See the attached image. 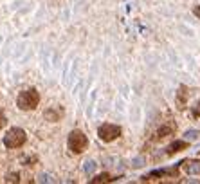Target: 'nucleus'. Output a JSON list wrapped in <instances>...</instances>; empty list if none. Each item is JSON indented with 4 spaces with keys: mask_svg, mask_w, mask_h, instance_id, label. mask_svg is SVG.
<instances>
[{
    "mask_svg": "<svg viewBox=\"0 0 200 184\" xmlns=\"http://www.w3.org/2000/svg\"><path fill=\"white\" fill-rule=\"evenodd\" d=\"M40 105V92L36 88H27V90H22L16 98V106L23 110V112H29V110H34L36 106Z\"/></svg>",
    "mask_w": 200,
    "mask_h": 184,
    "instance_id": "nucleus-1",
    "label": "nucleus"
},
{
    "mask_svg": "<svg viewBox=\"0 0 200 184\" xmlns=\"http://www.w3.org/2000/svg\"><path fill=\"white\" fill-rule=\"evenodd\" d=\"M27 141V134L23 128H18V126H13L7 130V134L4 135V146L9 148V150H15V148H20L23 146Z\"/></svg>",
    "mask_w": 200,
    "mask_h": 184,
    "instance_id": "nucleus-2",
    "label": "nucleus"
},
{
    "mask_svg": "<svg viewBox=\"0 0 200 184\" xmlns=\"http://www.w3.org/2000/svg\"><path fill=\"white\" fill-rule=\"evenodd\" d=\"M67 146H69V150H70L72 153H83V152L87 150V146H88V139H87L85 132L74 128V130L69 134V137H67Z\"/></svg>",
    "mask_w": 200,
    "mask_h": 184,
    "instance_id": "nucleus-3",
    "label": "nucleus"
},
{
    "mask_svg": "<svg viewBox=\"0 0 200 184\" xmlns=\"http://www.w3.org/2000/svg\"><path fill=\"white\" fill-rule=\"evenodd\" d=\"M98 135L103 143H112L121 135V126L119 124H112V123H103L98 128Z\"/></svg>",
    "mask_w": 200,
    "mask_h": 184,
    "instance_id": "nucleus-4",
    "label": "nucleus"
},
{
    "mask_svg": "<svg viewBox=\"0 0 200 184\" xmlns=\"http://www.w3.org/2000/svg\"><path fill=\"white\" fill-rule=\"evenodd\" d=\"M63 117V108L61 106H49L45 112H43V119L49 123H58Z\"/></svg>",
    "mask_w": 200,
    "mask_h": 184,
    "instance_id": "nucleus-5",
    "label": "nucleus"
},
{
    "mask_svg": "<svg viewBox=\"0 0 200 184\" xmlns=\"http://www.w3.org/2000/svg\"><path fill=\"white\" fill-rule=\"evenodd\" d=\"M180 166L188 175H200V159H186L180 163Z\"/></svg>",
    "mask_w": 200,
    "mask_h": 184,
    "instance_id": "nucleus-6",
    "label": "nucleus"
},
{
    "mask_svg": "<svg viewBox=\"0 0 200 184\" xmlns=\"http://www.w3.org/2000/svg\"><path fill=\"white\" fill-rule=\"evenodd\" d=\"M175 134V124L173 123H170V124H162L159 130L155 132V141H160V139H164V137H168V135H173Z\"/></svg>",
    "mask_w": 200,
    "mask_h": 184,
    "instance_id": "nucleus-7",
    "label": "nucleus"
},
{
    "mask_svg": "<svg viewBox=\"0 0 200 184\" xmlns=\"http://www.w3.org/2000/svg\"><path fill=\"white\" fill-rule=\"evenodd\" d=\"M189 144H188V141H173V143L170 144L168 148H166V153L168 155H173V153H177V152H180V150H186Z\"/></svg>",
    "mask_w": 200,
    "mask_h": 184,
    "instance_id": "nucleus-8",
    "label": "nucleus"
},
{
    "mask_svg": "<svg viewBox=\"0 0 200 184\" xmlns=\"http://www.w3.org/2000/svg\"><path fill=\"white\" fill-rule=\"evenodd\" d=\"M188 96H189V92H188V87H186V85H180V87H179V92H177V105H179V108H184V106H186Z\"/></svg>",
    "mask_w": 200,
    "mask_h": 184,
    "instance_id": "nucleus-9",
    "label": "nucleus"
},
{
    "mask_svg": "<svg viewBox=\"0 0 200 184\" xmlns=\"http://www.w3.org/2000/svg\"><path fill=\"white\" fill-rule=\"evenodd\" d=\"M110 181H116V179H112V175H110V173H99V175H96L94 179H90V182H92V184L110 182Z\"/></svg>",
    "mask_w": 200,
    "mask_h": 184,
    "instance_id": "nucleus-10",
    "label": "nucleus"
},
{
    "mask_svg": "<svg viewBox=\"0 0 200 184\" xmlns=\"http://www.w3.org/2000/svg\"><path fill=\"white\" fill-rule=\"evenodd\" d=\"M94 168H96V163H94V161H87V163H85V171H87V173H90Z\"/></svg>",
    "mask_w": 200,
    "mask_h": 184,
    "instance_id": "nucleus-11",
    "label": "nucleus"
},
{
    "mask_svg": "<svg viewBox=\"0 0 200 184\" xmlns=\"http://www.w3.org/2000/svg\"><path fill=\"white\" fill-rule=\"evenodd\" d=\"M5 124H7V117L4 116V112H2V108H0V130L5 128Z\"/></svg>",
    "mask_w": 200,
    "mask_h": 184,
    "instance_id": "nucleus-12",
    "label": "nucleus"
},
{
    "mask_svg": "<svg viewBox=\"0 0 200 184\" xmlns=\"http://www.w3.org/2000/svg\"><path fill=\"white\" fill-rule=\"evenodd\" d=\"M193 117H197V119L200 117V99L197 101V105L193 106Z\"/></svg>",
    "mask_w": 200,
    "mask_h": 184,
    "instance_id": "nucleus-13",
    "label": "nucleus"
},
{
    "mask_svg": "<svg viewBox=\"0 0 200 184\" xmlns=\"http://www.w3.org/2000/svg\"><path fill=\"white\" fill-rule=\"evenodd\" d=\"M186 137H188V139H197V137H198V132H197V130H188V132H186Z\"/></svg>",
    "mask_w": 200,
    "mask_h": 184,
    "instance_id": "nucleus-14",
    "label": "nucleus"
},
{
    "mask_svg": "<svg viewBox=\"0 0 200 184\" xmlns=\"http://www.w3.org/2000/svg\"><path fill=\"white\" fill-rule=\"evenodd\" d=\"M18 173H11V175H7V182H18Z\"/></svg>",
    "mask_w": 200,
    "mask_h": 184,
    "instance_id": "nucleus-15",
    "label": "nucleus"
},
{
    "mask_svg": "<svg viewBox=\"0 0 200 184\" xmlns=\"http://www.w3.org/2000/svg\"><path fill=\"white\" fill-rule=\"evenodd\" d=\"M38 181H40V182H51L52 179H51L49 175H40V179H38Z\"/></svg>",
    "mask_w": 200,
    "mask_h": 184,
    "instance_id": "nucleus-16",
    "label": "nucleus"
},
{
    "mask_svg": "<svg viewBox=\"0 0 200 184\" xmlns=\"http://www.w3.org/2000/svg\"><path fill=\"white\" fill-rule=\"evenodd\" d=\"M195 15H197V16H200V5H197V7H195Z\"/></svg>",
    "mask_w": 200,
    "mask_h": 184,
    "instance_id": "nucleus-17",
    "label": "nucleus"
}]
</instances>
